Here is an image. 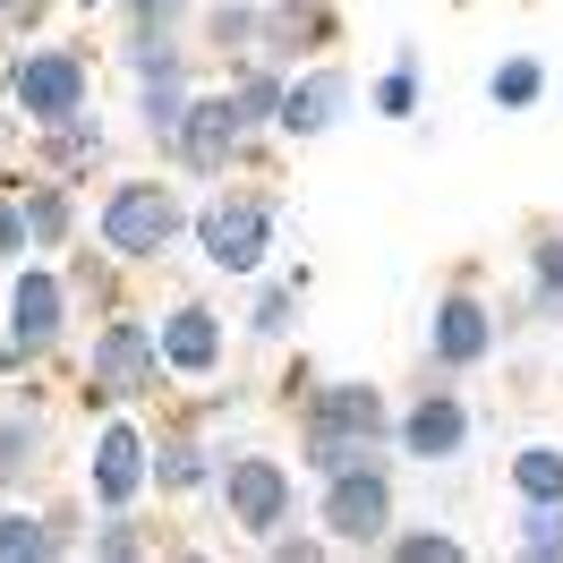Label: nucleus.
Listing matches in <instances>:
<instances>
[{
	"mask_svg": "<svg viewBox=\"0 0 563 563\" xmlns=\"http://www.w3.org/2000/svg\"><path fill=\"white\" fill-rule=\"evenodd\" d=\"M172 385V367H163V342H154V317H137L129 299L95 317L86 333V401L95 410H120V401H154V393Z\"/></svg>",
	"mask_w": 563,
	"mask_h": 563,
	"instance_id": "5",
	"label": "nucleus"
},
{
	"mask_svg": "<svg viewBox=\"0 0 563 563\" xmlns=\"http://www.w3.org/2000/svg\"><path fill=\"white\" fill-rule=\"evenodd\" d=\"M145 444H154V495H213L222 453L206 444V419H172V427H154Z\"/></svg>",
	"mask_w": 563,
	"mask_h": 563,
	"instance_id": "16",
	"label": "nucleus"
},
{
	"mask_svg": "<svg viewBox=\"0 0 563 563\" xmlns=\"http://www.w3.org/2000/svg\"><path fill=\"white\" fill-rule=\"evenodd\" d=\"M103 154H111V137H103L95 111H77V120H60V129H35V163H43V172H60V179L95 172Z\"/></svg>",
	"mask_w": 563,
	"mask_h": 563,
	"instance_id": "20",
	"label": "nucleus"
},
{
	"mask_svg": "<svg viewBox=\"0 0 563 563\" xmlns=\"http://www.w3.org/2000/svg\"><path fill=\"white\" fill-rule=\"evenodd\" d=\"M299 308H308V274L290 265V274L256 282V308H247V342H290L299 333Z\"/></svg>",
	"mask_w": 563,
	"mask_h": 563,
	"instance_id": "22",
	"label": "nucleus"
},
{
	"mask_svg": "<svg viewBox=\"0 0 563 563\" xmlns=\"http://www.w3.org/2000/svg\"><path fill=\"white\" fill-rule=\"evenodd\" d=\"M86 555H103V563H137V555H154V529L137 521V504H120V512H103V521H95Z\"/></svg>",
	"mask_w": 563,
	"mask_h": 563,
	"instance_id": "29",
	"label": "nucleus"
},
{
	"mask_svg": "<svg viewBox=\"0 0 563 563\" xmlns=\"http://www.w3.org/2000/svg\"><path fill=\"white\" fill-rule=\"evenodd\" d=\"M470 435H478V419H470V401H461V385L444 367L393 410V453L419 461V470H453V461L470 453Z\"/></svg>",
	"mask_w": 563,
	"mask_h": 563,
	"instance_id": "9",
	"label": "nucleus"
},
{
	"mask_svg": "<svg viewBox=\"0 0 563 563\" xmlns=\"http://www.w3.org/2000/svg\"><path fill=\"white\" fill-rule=\"evenodd\" d=\"M77 547V512H26L0 495V563H52Z\"/></svg>",
	"mask_w": 563,
	"mask_h": 563,
	"instance_id": "18",
	"label": "nucleus"
},
{
	"mask_svg": "<svg viewBox=\"0 0 563 563\" xmlns=\"http://www.w3.org/2000/svg\"><path fill=\"white\" fill-rule=\"evenodd\" d=\"M18 256H35L26 247V206H18V188H0V265H18Z\"/></svg>",
	"mask_w": 563,
	"mask_h": 563,
	"instance_id": "33",
	"label": "nucleus"
},
{
	"mask_svg": "<svg viewBox=\"0 0 563 563\" xmlns=\"http://www.w3.org/2000/svg\"><path fill=\"white\" fill-rule=\"evenodd\" d=\"M367 103L385 111V120H419V43H393V60L367 86Z\"/></svg>",
	"mask_w": 563,
	"mask_h": 563,
	"instance_id": "26",
	"label": "nucleus"
},
{
	"mask_svg": "<svg viewBox=\"0 0 563 563\" xmlns=\"http://www.w3.org/2000/svg\"><path fill=\"white\" fill-rule=\"evenodd\" d=\"M529 324H563V231H529Z\"/></svg>",
	"mask_w": 563,
	"mask_h": 563,
	"instance_id": "23",
	"label": "nucleus"
},
{
	"mask_svg": "<svg viewBox=\"0 0 563 563\" xmlns=\"http://www.w3.org/2000/svg\"><path fill=\"white\" fill-rule=\"evenodd\" d=\"M512 547H521L529 563H563V504H521Z\"/></svg>",
	"mask_w": 563,
	"mask_h": 563,
	"instance_id": "30",
	"label": "nucleus"
},
{
	"mask_svg": "<svg viewBox=\"0 0 563 563\" xmlns=\"http://www.w3.org/2000/svg\"><path fill=\"white\" fill-rule=\"evenodd\" d=\"M213 504H222V521L240 529V538H256V547H265V538L299 512L290 461H282V453H247V444H240V453L213 470Z\"/></svg>",
	"mask_w": 563,
	"mask_h": 563,
	"instance_id": "10",
	"label": "nucleus"
},
{
	"mask_svg": "<svg viewBox=\"0 0 563 563\" xmlns=\"http://www.w3.org/2000/svg\"><path fill=\"white\" fill-rule=\"evenodd\" d=\"M188 9H197V0H120V18H129V26H179Z\"/></svg>",
	"mask_w": 563,
	"mask_h": 563,
	"instance_id": "34",
	"label": "nucleus"
},
{
	"mask_svg": "<svg viewBox=\"0 0 563 563\" xmlns=\"http://www.w3.org/2000/svg\"><path fill=\"white\" fill-rule=\"evenodd\" d=\"M504 487H512V504H563V444H521V453L504 461Z\"/></svg>",
	"mask_w": 563,
	"mask_h": 563,
	"instance_id": "24",
	"label": "nucleus"
},
{
	"mask_svg": "<svg viewBox=\"0 0 563 563\" xmlns=\"http://www.w3.org/2000/svg\"><path fill=\"white\" fill-rule=\"evenodd\" d=\"M154 342H163L172 385H213V376H222V358H231V324H222V308H213V299L179 290L172 308L154 317Z\"/></svg>",
	"mask_w": 563,
	"mask_h": 563,
	"instance_id": "13",
	"label": "nucleus"
},
{
	"mask_svg": "<svg viewBox=\"0 0 563 563\" xmlns=\"http://www.w3.org/2000/svg\"><path fill=\"white\" fill-rule=\"evenodd\" d=\"M120 69L137 77H197V43H179V26H129L120 43Z\"/></svg>",
	"mask_w": 563,
	"mask_h": 563,
	"instance_id": "21",
	"label": "nucleus"
},
{
	"mask_svg": "<svg viewBox=\"0 0 563 563\" xmlns=\"http://www.w3.org/2000/svg\"><path fill=\"white\" fill-rule=\"evenodd\" d=\"M351 69L324 52V60H308V69H290L282 77V120H274V137L282 145H317V137H333L342 129V111H351Z\"/></svg>",
	"mask_w": 563,
	"mask_h": 563,
	"instance_id": "15",
	"label": "nucleus"
},
{
	"mask_svg": "<svg viewBox=\"0 0 563 563\" xmlns=\"http://www.w3.org/2000/svg\"><path fill=\"white\" fill-rule=\"evenodd\" d=\"M69 274L60 265H43V256H18L9 265V290H0V342L18 351V367H43V358L69 342Z\"/></svg>",
	"mask_w": 563,
	"mask_h": 563,
	"instance_id": "8",
	"label": "nucleus"
},
{
	"mask_svg": "<svg viewBox=\"0 0 563 563\" xmlns=\"http://www.w3.org/2000/svg\"><path fill=\"white\" fill-rule=\"evenodd\" d=\"M52 470V410L43 401H0V495H26Z\"/></svg>",
	"mask_w": 563,
	"mask_h": 563,
	"instance_id": "17",
	"label": "nucleus"
},
{
	"mask_svg": "<svg viewBox=\"0 0 563 563\" xmlns=\"http://www.w3.org/2000/svg\"><path fill=\"white\" fill-rule=\"evenodd\" d=\"M367 453H393V401L367 376H324V385H299V470L308 478H333Z\"/></svg>",
	"mask_w": 563,
	"mask_h": 563,
	"instance_id": "1",
	"label": "nucleus"
},
{
	"mask_svg": "<svg viewBox=\"0 0 563 563\" xmlns=\"http://www.w3.org/2000/svg\"><path fill=\"white\" fill-rule=\"evenodd\" d=\"M385 555L393 563H461V538H453V529H401V521H393Z\"/></svg>",
	"mask_w": 563,
	"mask_h": 563,
	"instance_id": "31",
	"label": "nucleus"
},
{
	"mask_svg": "<svg viewBox=\"0 0 563 563\" xmlns=\"http://www.w3.org/2000/svg\"><path fill=\"white\" fill-rule=\"evenodd\" d=\"M0 376H18V351H9V342H0Z\"/></svg>",
	"mask_w": 563,
	"mask_h": 563,
	"instance_id": "36",
	"label": "nucleus"
},
{
	"mask_svg": "<svg viewBox=\"0 0 563 563\" xmlns=\"http://www.w3.org/2000/svg\"><path fill=\"white\" fill-rule=\"evenodd\" d=\"M342 43V9L333 0H256V52L247 60H265V69H308Z\"/></svg>",
	"mask_w": 563,
	"mask_h": 563,
	"instance_id": "12",
	"label": "nucleus"
},
{
	"mask_svg": "<svg viewBox=\"0 0 563 563\" xmlns=\"http://www.w3.org/2000/svg\"><path fill=\"white\" fill-rule=\"evenodd\" d=\"M206 52L222 60V69L256 52V0H213L206 9Z\"/></svg>",
	"mask_w": 563,
	"mask_h": 563,
	"instance_id": "28",
	"label": "nucleus"
},
{
	"mask_svg": "<svg viewBox=\"0 0 563 563\" xmlns=\"http://www.w3.org/2000/svg\"><path fill=\"white\" fill-rule=\"evenodd\" d=\"M52 0H0V35H35Z\"/></svg>",
	"mask_w": 563,
	"mask_h": 563,
	"instance_id": "35",
	"label": "nucleus"
},
{
	"mask_svg": "<svg viewBox=\"0 0 563 563\" xmlns=\"http://www.w3.org/2000/svg\"><path fill=\"white\" fill-rule=\"evenodd\" d=\"M495 351H504V333H495V299H487V290H478V282L435 290V308H427V367L478 376Z\"/></svg>",
	"mask_w": 563,
	"mask_h": 563,
	"instance_id": "11",
	"label": "nucleus"
},
{
	"mask_svg": "<svg viewBox=\"0 0 563 563\" xmlns=\"http://www.w3.org/2000/svg\"><path fill=\"white\" fill-rule=\"evenodd\" d=\"M188 197H179L172 179H111L103 206H95V240L120 256V265H163L179 240H188Z\"/></svg>",
	"mask_w": 563,
	"mask_h": 563,
	"instance_id": "4",
	"label": "nucleus"
},
{
	"mask_svg": "<svg viewBox=\"0 0 563 563\" xmlns=\"http://www.w3.org/2000/svg\"><path fill=\"white\" fill-rule=\"evenodd\" d=\"M188 95H197V77H145V86H137V129L154 137V154H163V137L179 129Z\"/></svg>",
	"mask_w": 563,
	"mask_h": 563,
	"instance_id": "27",
	"label": "nucleus"
},
{
	"mask_svg": "<svg viewBox=\"0 0 563 563\" xmlns=\"http://www.w3.org/2000/svg\"><path fill=\"white\" fill-rule=\"evenodd\" d=\"M69 9H86V18H95V9H103V0H69Z\"/></svg>",
	"mask_w": 563,
	"mask_h": 563,
	"instance_id": "37",
	"label": "nucleus"
},
{
	"mask_svg": "<svg viewBox=\"0 0 563 563\" xmlns=\"http://www.w3.org/2000/svg\"><path fill=\"white\" fill-rule=\"evenodd\" d=\"M86 495H95V512H120V504H145V495H154V444H145L137 419L111 410V419L95 427V444H86Z\"/></svg>",
	"mask_w": 563,
	"mask_h": 563,
	"instance_id": "14",
	"label": "nucleus"
},
{
	"mask_svg": "<svg viewBox=\"0 0 563 563\" xmlns=\"http://www.w3.org/2000/svg\"><path fill=\"white\" fill-rule=\"evenodd\" d=\"M256 154H265V129H247L231 77H222V86H197L188 111H179V129L163 137V163H179L188 179H222V172H240V163H256Z\"/></svg>",
	"mask_w": 563,
	"mask_h": 563,
	"instance_id": "6",
	"label": "nucleus"
},
{
	"mask_svg": "<svg viewBox=\"0 0 563 563\" xmlns=\"http://www.w3.org/2000/svg\"><path fill=\"white\" fill-rule=\"evenodd\" d=\"M274 240H282V206L274 188H222L213 179L197 213H188V247H197V265L222 282H256L274 265Z\"/></svg>",
	"mask_w": 563,
	"mask_h": 563,
	"instance_id": "2",
	"label": "nucleus"
},
{
	"mask_svg": "<svg viewBox=\"0 0 563 563\" xmlns=\"http://www.w3.org/2000/svg\"><path fill=\"white\" fill-rule=\"evenodd\" d=\"M18 206H26V247H35V256L77 247V197H69V179H60V172L18 179Z\"/></svg>",
	"mask_w": 563,
	"mask_h": 563,
	"instance_id": "19",
	"label": "nucleus"
},
{
	"mask_svg": "<svg viewBox=\"0 0 563 563\" xmlns=\"http://www.w3.org/2000/svg\"><path fill=\"white\" fill-rule=\"evenodd\" d=\"M393 521H401V504H393V461L385 453L317 478V529L333 538V555H385Z\"/></svg>",
	"mask_w": 563,
	"mask_h": 563,
	"instance_id": "7",
	"label": "nucleus"
},
{
	"mask_svg": "<svg viewBox=\"0 0 563 563\" xmlns=\"http://www.w3.org/2000/svg\"><path fill=\"white\" fill-rule=\"evenodd\" d=\"M265 555H274V563H317V555H333V538H324V529H290V521H282L274 538H265Z\"/></svg>",
	"mask_w": 563,
	"mask_h": 563,
	"instance_id": "32",
	"label": "nucleus"
},
{
	"mask_svg": "<svg viewBox=\"0 0 563 563\" xmlns=\"http://www.w3.org/2000/svg\"><path fill=\"white\" fill-rule=\"evenodd\" d=\"M0 111L18 129H60L77 111H95V60H86V43H26L0 69Z\"/></svg>",
	"mask_w": 563,
	"mask_h": 563,
	"instance_id": "3",
	"label": "nucleus"
},
{
	"mask_svg": "<svg viewBox=\"0 0 563 563\" xmlns=\"http://www.w3.org/2000/svg\"><path fill=\"white\" fill-rule=\"evenodd\" d=\"M487 103L495 111H538L547 103V60H538V52H504L487 69Z\"/></svg>",
	"mask_w": 563,
	"mask_h": 563,
	"instance_id": "25",
	"label": "nucleus"
}]
</instances>
